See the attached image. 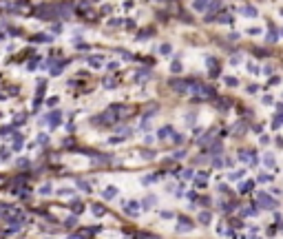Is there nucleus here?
<instances>
[{
  "label": "nucleus",
  "instance_id": "nucleus-1",
  "mask_svg": "<svg viewBox=\"0 0 283 239\" xmlns=\"http://www.w3.org/2000/svg\"><path fill=\"white\" fill-rule=\"evenodd\" d=\"M257 202H259L261 206H263V208H277V206H279V204L274 202L272 197H270L268 193H257Z\"/></svg>",
  "mask_w": 283,
  "mask_h": 239
},
{
  "label": "nucleus",
  "instance_id": "nucleus-2",
  "mask_svg": "<svg viewBox=\"0 0 283 239\" xmlns=\"http://www.w3.org/2000/svg\"><path fill=\"white\" fill-rule=\"evenodd\" d=\"M122 206H124V213L131 217L139 215V210H142V202H128V204H122Z\"/></svg>",
  "mask_w": 283,
  "mask_h": 239
},
{
  "label": "nucleus",
  "instance_id": "nucleus-3",
  "mask_svg": "<svg viewBox=\"0 0 283 239\" xmlns=\"http://www.w3.org/2000/svg\"><path fill=\"white\" fill-rule=\"evenodd\" d=\"M60 117H62V113H60V111H53V113L47 115V124H49L51 129H55V126H60Z\"/></svg>",
  "mask_w": 283,
  "mask_h": 239
},
{
  "label": "nucleus",
  "instance_id": "nucleus-4",
  "mask_svg": "<svg viewBox=\"0 0 283 239\" xmlns=\"http://www.w3.org/2000/svg\"><path fill=\"white\" fill-rule=\"evenodd\" d=\"M201 98H206V100L215 98V89L208 86V84H201V89H199V100H201Z\"/></svg>",
  "mask_w": 283,
  "mask_h": 239
},
{
  "label": "nucleus",
  "instance_id": "nucleus-5",
  "mask_svg": "<svg viewBox=\"0 0 283 239\" xmlns=\"http://www.w3.org/2000/svg\"><path fill=\"white\" fill-rule=\"evenodd\" d=\"M188 84H190V82H184V80H170V86H173L175 91H179V93L188 91Z\"/></svg>",
  "mask_w": 283,
  "mask_h": 239
},
{
  "label": "nucleus",
  "instance_id": "nucleus-6",
  "mask_svg": "<svg viewBox=\"0 0 283 239\" xmlns=\"http://www.w3.org/2000/svg\"><path fill=\"white\" fill-rule=\"evenodd\" d=\"M188 230H193V224H190V219L181 217V219H179V226H177V233H188Z\"/></svg>",
  "mask_w": 283,
  "mask_h": 239
},
{
  "label": "nucleus",
  "instance_id": "nucleus-7",
  "mask_svg": "<svg viewBox=\"0 0 283 239\" xmlns=\"http://www.w3.org/2000/svg\"><path fill=\"white\" fill-rule=\"evenodd\" d=\"M241 13H243V16H248V18H257V13H259V11H257V7L246 5L243 9H241Z\"/></svg>",
  "mask_w": 283,
  "mask_h": 239
},
{
  "label": "nucleus",
  "instance_id": "nucleus-8",
  "mask_svg": "<svg viewBox=\"0 0 283 239\" xmlns=\"http://www.w3.org/2000/svg\"><path fill=\"white\" fill-rule=\"evenodd\" d=\"M115 195H117V188H115V186H109V188L102 190V197H104V199H113Z\"/></svg>",
  "mask_w": 283,
  "mask_h": 239
},
{
  "label": "nucleus",
  "instance_id": "nucleus-9",
  "mask_svg": "<svg viewBox=\"0 0 283 239\" xmlns=\"http://www.w3.org/2000/svg\"><path fill=\"white\" fill-rule=\"evenodd\" d=\"M22 142H25L22 135H20V133H13V146H11V148H13V151H20V148H22Z\"/></svg>",
  "mask_w": 283,
  "mask_h": 239
},
{
  "label": "nucleus",
  "instance_id": "nucleus-10",
  "mask_svg": "<svg viewBox=\"0 0 283 239\" xmlns=\"http://www.w3.org/2000/svg\"><path fill=\"white\" fill-rule=\"evenodd\" d=\"M170 133H173V126H162V129H159V133H157V137H159V139H166Z\"/></svg>",
  "mask_w": 283,
  "mask_h": 239
},
{
  "label": "nucleus",
  "instance_id": "nucleus-11",
  "mask_svg": "<svg viewBox=\"0 0 283 239\" xmlns=\"http://www.w3.org/2000/svg\"><path fill=\"white\" fill-rule=\"evenodd\" d=\"M102 62H104L102 55H91V58H89V64L91 66H102Z\"/></svg>",
  "mask_w": 283,
  "mask_h": 239
},
{
  "label": "nucleus",
  "instance_id": "nucleus-12",
  "mask_svg": "<svg viewBox=\"0 0 283 239\" xmlns=\"http://www.w3.org/2000/svg\"><path fill=\"white\" fill-rule=\"evenodd\" d=\"M210 219H212V215H210L208 210H204V213H199V221H201V224H210Z\"/></svg>",
  "mask_w": 283,
  "mask_h": 239
},
{
  "label": "nucleus",
  "instance_id": "nucleus-13",
  "mask_svg": "<svg viewBox=\"0 0 283 239\" xmlns=\"http://www.w3.org/2000/svg\"><path fill=\"white\" fill-rule=\"evenodd\" d=\"M252 186H254V182H243V184L239 186V193H250Z\"/></svg>",
  "mask_w": 283,
  "mask_h": 239
},
{
  "label": "nucleus",
  "instance_id": "nucleus-14",
  "mask_svg": "<svg viewBox=\"0 0 283 239\" xmlns=\"http://www.w3.org/2000/svg\"><path fill=\"white\" fill-rule=\"evenodd\" d=\"M193 9H197V11H206V9H210V2H193Z\"/></svg>",
  "mask_w": 283,
  "mask_h": 239
},
{
  "label": "nucleus",
  "instance_id": "nucleus-15",
  "mask_svg": "<svg viewBox=\"0 0 283 239\" xmlns=\"http://www.w3.org/2000/svg\"><path fill=\"white\" fill-rule=\"evenodd\" d=\"M181 69H184V66H181V62H179V60H175L173 64H170V71H173V73H181Z\"/></svg>",
  "mask_w": 283,
  "mask_h": 239
},
{
  "label": "nucleus",
  "instance_id": "nucleus-16",
  "mask_svg": "<svg viewBox=\"0 0 283 239\" xmlns=\"http://www.w3.org/2000/svg\"><path fill=\"white\" fill-rule=\"evenodd\" d=\"M221 151H224V148H221V144H219V142H215V144L210 146V155H219Z\"/></svg>",
  "mask_w": 283,
  "mask_h": 239
},
{
  "label": "nucleus",
  "instance_id": "nucleus-17",
  "mask_svg": "<svg viewBox=\"0 0 283 239\" xmlns=\"http://www.w3.org/2000/svg\"><path fill=\"white\" fill-rule=\"evenodd\" d=\"M93 215H95V217H102V215H104V206L95 204V206H93Z\"/></svg>",
  "mask_w": 283,
  "mask_h": 239
},
{
  "label": "nucleus",
  "instance_id": "nucleus-18",
  "mask_svg": "<svg viewBox=\"0 0 283 239\" xmlns=\"http://www.w3.org/2000/svg\"><path fill=\"white\" fill-rule=\"evenodd\" d=\"M153 204H155V197H146L144 202H142V208L146 210V208H150V206H153Z\"/></svg>",
  "mask_w": 283,
  "mask_h": 239
},
{
  "label": "nucleus",
  "instance_id": "nucleus-19",
  "mask_svg": "<svg viewBox=\"0 0 283 239\" xmlns=\"http://www.w3.org/2000/svg\"><path fill=\"white\" fill-rule=\"evenodd\" d=\"M263 162H265V166H270V168H272V166H274V157H272V153H265Z\"/></svg>",
  "mask_w": 283,
  "mask_h": 239
},
{
  "label": "nucleus",
  "instance_id": "nucleus-20",
  "mask_svg": "<svg viewBox=\"0 0 283 239\" xmlns=\"http://www.w3.org/2000/svg\"><path fill=\"white\" fill-rule=\"evenodd\" d=\"M257 213H259L257 208H243V210H241V215H243V217H252V215H257Z\"/></svg>",
  "mask_w": 283,
  "mask_h": 239
},
{
  "label": "nucleus",
  "instance_id": "nucleus-21",
  "mask_svg": "<svg viewBox=\"0 0 283 239\" xmlns=\"http://www.w3.org/2000/svg\"><path fill=\"white\" fill-rule=\"evenodd\" d=\"M78 186H80L82 190H86V193H91V184H86L84 179H78Z\"/></svg>",
  "mask_w": 283,
  "mask_h": 239
},
{
  "label": "nucleus",
  "instance_id": "nucleus-22",
  "mask_svg": "<svg viewBox=\"0 0 283 239\" xmlns=\"http://www.w3.org/2000/svg\"><path fill=\"white\" fill-rule=\"evenodd\" d=\"M226 84H228V86H237V84H239V80H237V78H232V75H228V78H226Z\"/></svg>",
  "mask_w": 283,
  "mask_h": 239
},
{
  "label": "nucleus",
  "instance_id": "nucleus-23",
  "mask_svg": "<svg viewBox=\"0 0 283 239\" xmlns=\"http://www.w3.org/2000/svg\"><path fill=\"white\" fill-rule=\"evenodd\" d=\"M246 175V170H234V173H230V179H241Z\"/></svg>",
  "mask_w": 283,
  "mask_h": 239
},
{
  "label": "nucleus",
  "instance_id": "nucleus-24",
  "mask_svg": "<svg viewBox=\"0 0 283 239\" xmlns=\"http://www.w3.org/2000/svg\"><path fill=\"white\" fill-rule=\"evenodd\" d=\"M9 159V151L7 148H0V162H7Z\"/></svg>",
  "mask_w": 283,
  "mask_h": 239
},
{
  "label": "nucleus",
  "instance_id": "nucleus-25",
  "mask_svg": "<svg viewBox=\"0 0 283 239\" xmlns=\"http://www.w3.org/2000/svg\"><path fill=\"white\" fill-rule=\"evenodd\" d=\"M102 84H104L106 89H113V86H115V82H113L111 78H104V80H102Z\"/></svg>",
  "mask_w": 283,
  "mask_h": 239
},
{
  "label": "nucleus",
  "instance_id": "nucleus-26",
  "mask_svg": "<svg viewBox=\"0 0 283 239\" xmlns=\"http://www.w3.org/2000/svg\"><path fill=\"white\" fill-rule=\"evenodd\" d=\"M159 53H162V55H168L170 53V45H162V47H159Z\"/></svg>",
  "mask_w": 283,
  "mask_h": 239
},
{
  "label": "nucleus",
  "instance_id": "nucleus-27",
  "mask_svg": "<svg viewBox=\"0 0 283 239\" xmlns=\"http://www.w3.org/2000/svg\"><path fill=\"white\" fill-rule=\"evenodd\" d=\"M277 38H279V33H277V31H270V33H268V42H277Z\"/></svg>",
  "mask_w": 283,
  "mask_h": 239
},
{
  "label": "nucleus",
  "instance_id": "nucleus-28",
  "mask_svg": "<svg viewBox=\"0 0 283 239\" xmlns=\"http://www.w3.org/2000/svg\"><path fill=\"white\" fill-rule=\"evenodd\" d=\"M243 131H246V124H237V126L232 129V133H234V135H239V133H243Z\"/></svg>",
  "mask_w": 283,
  "mask_h": 239
},
{
  "label": "nucleus",
  "instance_id": "nucleus-29",
  "mask_svg": "<svg viewBox=\"0 0 283 239\" xmlns=\"http://www.w3.org/2000/svg\"><path fill=\"white\" fill-rule=\"evenodd\" d=\"M181 177H184V179H193V177H195V173H193L190 168H186L184 173H181Z\"/></svg>",
  "mask_w": 283,
  "mask_h": 239
},
{
  "label": "nucleus",
  "instance_id": "nucleus-30",
  "mask_svg": "<svg viewBox=\"0 0 283 239\" xmlns=\"http://www.w3.org/2000/svg\"><path fill=\"white\" fill-rule=\"evenodd\" d=\"M173 142H175V144H181V142H184V135H179V133H173Z\"/></svg>",
  "mask_w": 283,
  "mask_h": 239
},
{
  "label": "nucleus",
  "instance_id": "nucleus-31",
  "mask_svg": "<svg viewBox=\"0 0 283 239\" xmlns=\"http://www.w3.org/2000/svg\"><path fill=\"white\" fill-rule=\"evenodd\" d=\"M84 210V206L80 204V202H73V213H82Z\"/></svg>",
  "mask_w": 283,
  "mask_h": 239
},
{
  "label": "nucleus",
  "instance_id": "nucleus-32",
  "mask_svg": "<svg viewBox=\"0 0 283 239\" xmlns=\"http://www.w3.org/2000/svg\"><path fill=\"white\" fill-rule=\"evenodd\" d=\"M212 166H215V168H221V166H224V159L215 157V159H212Z\"/></svg>",
  "mask_w": 283,
  "mask_h": 239
},
{
  "label": "nucleus",
  "instance_id": "nucleus-33",
  "mask_svg": "<svg viewBox=\"0 0 283 239\" xmlns=\"http://www.w3.org/2000/svg\"><path fill=\"white\" fill-rule=\"evenodd\" d=\"M64 224L69 226V228H73V226L78 224V219H75V217H69V219H66V221H64Z\"/></svg>",
  "mask_w": 283,
  "mask_h": 239
},
{
  "label": "nucleus",
  "instance_id": "nucleus-34",
  "mask_svg": "<svg viewBox=\"0 0 283 239\" xmlns=\"http://www.w3.org/2000/svg\"><path fill=\"white\" fill-rule=\"evenodd\" d=\"M186 124H190V126L195 124V113H188V115H186Z\"/></svg>",
  "mask_w": 283,
  "mask_h": 239
},
{
  "label": "nucleus",
  "instance_id": "nucleus-35",
  "mask_svg": "<svg viewBox=\"0 0 283 239\" xmlns=\"http://www.w3.org/2000/svg\"><path fill=\"white\" fill-rule=\"evenodd\" d=\"M40 193H42V195H51V186H49V184H44L42 188H40Z\"/></svg>",
  "mask_w": 283,
  "mask_h": 239
},
{
  "label": "nucleus",
  "instance_id": "nucleus-36",
  "mask_svg": "<svg viewBox=\"0 0 283 239\" xmlns=\"http://www.w3.org/2000/svg\"><path fill=\"white\" fill-rule=\"evenodd\" d=\"M51 31H53V33H60V31H62V25H60V22H55V25L51 27Z\"/></svg>",
  "mask_w": 283,
  "mask_h": 239
},
{
  "label": "nucleus",
  "instance_id": "nucleus-37",
  "mask_svg": "<svg viewBox=\"0 0 283 239\" xmlns=\"http://www.w3.org/2000/svg\"><path fill=\"white\" fill-rule=\"evenodd\" d=\"M248 33H250V35H257V33H261V29H259V27H250Z\"/></svg>",
  "mask_w": 283,
  "mask_h": 239
},
{
  "label": "nucleus",
  "instance_id": "nucleus-38",
  "mask_svg": "<svg viewBox=\"0 0 283 239\" xmlns=\"http://www.w3.org/2000/svg\"><path fill=\"white\" fill-rule=\"evenodd\" d=\"M219 20H221V22H232V18H230L228 13H224V16H219Z\"/></svg>",
  "mask_w": 283,
  "mask_h": 239
},
{
  "label": "nucleus",
  "instance_id": "nucleus-39",
  "mask_svg": "<svg viewBox=\"0 0 283 239\" xmlns=\"http://www.w3.org/2000/svg\"><path fill=\"white\" fill-rule=\"evenodd\" d=\"M38 62H40V60H38V58H35V60H31V62H29V71H33V69H35V66H38Z\"/></svg>",
  "mask_w": 283,
  "mask_h": 239
},
{
  "label": "nucleus",
  "instance_id": "nucleus-40",
  "mask_svg": "<svg viewBox=\"0 0 283 239\" xmlns=\"http://www.w3.org/2000/svg\"><path fill=\"white\" fill-rule=\"evenodd\" d=\"M58 193H60V195H71V193H73V188H60Z\"/></svg>",
  "mask_w": 283,
  "mask_h": 239
},
{
  "label": "nucleus",
  "instance_id": "nucleus-41",
  "mask_svg": "<svg viewBox=\"0 0 283 239\" xmlns=\"http://www.w3.org/2000/svg\"><path fill=\"white\" fill-rule=\"evenodd\" d=\"M248 71L250 73H259V66L257 64H248Z\"/></svg>",
  "mask_w": 283,
  "mask_h": 239
},
{
  "label": "nucleus",
  "instance_id": "nucleus-42",
  "mask_svg": "<svg viewBox=\"0 0 283 239\" xmlns=\"http://www.w3.org/2000/svg\"><path fill=\"white\" fill-rule=\"evenodd\" d=\"M153 157H155L153 151H144V159H153Z\"/></svg>",
  "mask_w": 283,
  "mask_h": 239
},
{
  "label": "nucleus",
  "instance_id": "nucleus-43",
  "mask_svg": "<svg viewBox=\"0 0 283 239\" xmlns=\"http://www.w3.org/2000/svg\"><path fill=\"white\" fill-rule=\"evenodd\" d=\"M279 82H281V78H279V75H274V78H270L268 84H279Z\"/></svg>",
  "mask_w": 283,
  "mask_h": 239
},
{
  "label": "nucleus",
  "instance_id": "nucleus-44",
  "mask_svg": "<svg viewBox=\"0 0 283 239\" xmlns=\"http://www.w3.org/2000/svg\"><path fill=\"white\" fill-rule=\"evenodd\" d=\"M109 142H111V144H119V142H124V137H111Z\"/></svg>",
  "mask_w": 283,
  "mask_h": 239
},
{
  "label": "nucleus",
  "instance_id": "nucleus-45",
  "mask_svg": "<svg viewBox=\"0 0 283 239\" xmlns=\"http://www.w3.org/2000/svg\"><path fill=\"white\" fill-rule=\"evenodd\" d=\"M184 155H186V151H177V153H175L173 157H175V159H181V157H184Z\"/></svg>",
  "mask_w": 283,
  "mask_h": 239
},
{
  "label": "nucleus",
  "instance_id": "nucleus-46",
  "mask_svg": "<svg viewBox=\"0 0 283 239\" xmlns=\"http://www.w3.org/2000/svg\"><path fill=\"white\" fill-rule=\"evenodd\" d=\"M230 62H232V64H239V62H241V55H232V60H230Z\"/></svg>",
  "mask_w": 283,
  "mask_h": 239
},
{
  "label": "nucleus",
  "instance_id": "nucleus-47",
  "mask_svg": "<svg viewBox=\"0 0 283 239\" xmlns=\"http://www.w3.org/2000/svg\"><path fill=\"white\" fill-rule=\"evenodd\" d=\"M117 25H122V20H111L109 22V27H117Z\"/></svg>",
  "mask_w": 283,
  "mask_h": 239
},
{
  "label": "nucleus",
  "instance_id": "nucleus-48",
  "mask_svg": "<svg viewBox=\"0 0 283 239\" xmlns=\"http://www.w3.org/2000/svg\"><path fill=\"white\" fill-rule=\"evenodd\" d=\"M272 102H274V100L270 98V95H265V98H263V104H272Z\"/></svg>",
  "mask_w": 283,
  "mask_h": 239
},
{
  "label": "nucleus",
  "instance_id": "nucleus-49",
  "mask_svg": "<svg viewBox=\"0 0 283 239\" xmlns=\"http://www.w3.org/2000/svg\"><path fill=\"white\" fill-rule=\"evenodd\" d=\"M47 104H49V106H55V104H58V98H51L49 102H47Z\"/></svg>",
  "mask_w": 283,
  "mask_h": 239
},
{
  "label": "nucleus",
  "instance_id": "nucleus-50",
  "mask_svg": "<svg viewBox=\"0 0 283 239\" xmlns=\"http://www.w3.org/2000/svg\"><path fill=\"white\" fill-rule=\"evenodd\" d=\"M281 35H283V27H281Z\"/></svg>",
  "mask_w": 283,
  "mask_h": 239
}]
</instances>
